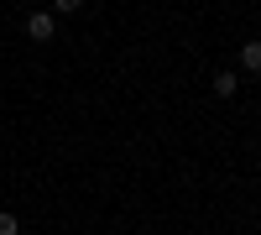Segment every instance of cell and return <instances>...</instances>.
I'll return each mask as SVG.
<instances>
[{"mask_svg":"<svg viewBox=\"0 0 261 235\" xmlns=\"http://www.w3.org/2000/svg\"><path fill=\"white\" fill-rule=\"evenodd\" d=\"M27 37H32V42H53V37H58V16H53V11H32V16H27Z\"/></svg>","mask_w":261,"mask_h":235,"instance_id":"obj_1","label":"cell"},{"mask_svg":"<svg viewBox=\"0 0 261 235\" xmlns=\"http://www.w3.org/2000/svg\"><path fill=\"white\" fill-rule=\"evenodd\" d=\"M235 89H241V73H230V68L214 73V94H220V99H235Z\"/></svg>","mask_w":261,"mask_h":235,"instance_id":"obj_2","label":"cell"},{"mask_svg":"<svg viewBox=\"0 0 261 235\" xmlns=\"http://www.w3.org/2000/svg\"><path fill=\"white\" fill-rule=\"evenodd\" d=\"M241 68L246 73H261V42H246V47H241Z\"/></svg>","mask_w":261,"mask_h":235,"instance_id":"obj_3","label":"cell"},{"mask_svg":"<svg viewBox=\"0 0 261 235\" xmlns=\"http://www.w3.org/2000/svg\"><path fill=\"white\" fill-rule=\"evenodd\" d=\"M0 235H21V220H16V215H6V209H0Z\"/></svg>","mask_w":261,"mask_h":235,"instance_id":"obj_4","label":"cell"},{"mask_svg":"<svg viewBox=\"0 0 261 235\" xmlns=\"http://www.w3.org/2000/svg\"><path fill=\"white\" fill-rule=\"evenodd\" d=\"M79 6H84V0H53V16H73Z\"/></svg>","mask_w":261,"mask_h":235,"instance_id":"obj_5","label":"cell"},{"mask_svg":"<svg viewBox=\"0 0 261 235\" xmlns=\"http://www.w3.org/2000/svg\"><path fill=\"white\" fill-rule=\"evenodd\" d=\"M32 6H37V0H32Z\"/></svg>","mask_w":261,"mask_h":235,"instance_id":"obj_6","label":"cell"}]
</instances>
